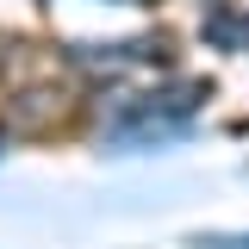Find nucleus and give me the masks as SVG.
Returning <instances> with one entry per match:
<instances>
[{"label": "nucleus", "mask_w": 249, "mask_h": 249, "mask_svg": "<svg viewBox=\"0 0 249 249\" xmlns=\"http://www.w3.org/2000/svg\"><path fill=\"white\" fill-rule=\"evenodd\" d=\"M187 249H249V231H206V237H187Z\"/></svg>", "instance_id": "nucleus-3"}, {"label": "nucleus", "mask_w": 249, "mask_h": 249, "mask_svg": "<svg viewBox=\"0 0 249 249\" xmlns=\"http://www.w3.org/2000/svg\"><path fill=\"white\" fill-rule=\"evenodd\" d=\"M199 44H206V50H224V56H249V6H243V0H218V6H206Z\"/></svg>", "instance_id": "nucleus-2"}, {"label": "nucleus", "mask_w": 249, "mask_h": 249, "mask_svg": "<svg viewBox=\"0 0 249 249\" xmlns=\"http://www.w3.org/2000/svg\"><path fill=\"white\" fill-rule=\"evenodd\" d=\"M206 106H212V81L206 75L100 88L106 150H162V143H181V137H193V124H199Z\"/></svg>", "instance_id": "nucleus-1"}]
</instances>
